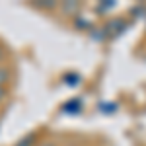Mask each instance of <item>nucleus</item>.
<instances>
[{"label": "nucleus", "mask_w": 146, "mask_h": 146, "mask_svg": "<svg viewBox=\"0 0 146 146\" xmlns=\"http://www.w3.org/2000/svg\"><path fill=\"white\" fill-rule=\"evenodd\" d=\"M33 6H37V8H47V10H51V8H56V2H45V0H37V2H33Z\"/></svg>", "instance_id": "obj_8"}, {"label": "nucleus", "mask_w": 146, "mask_h": 146, "mask_svg": "<svg viewBox=\"0 0 146 146\" xmlns=\"http://www.w3.org/2000/svg\"><path fill=\"white\" fill-rule=\"evenodd\" d=\"M37 146H56L55 142H41V144H37Z\"/></svg>", "instance_id": "obj_11"}, {"label": "nucleus", "mask_w": 146, "mask_h": 146, "mask_svg": "<svg viewBox=\"0 0 146 146\" xmlns=\"http://www.w3.org/2000/svg\"><path fill=\"white\" fill-rule=\"evenodd\" d=\"M62 111L68 113V115H76V113L82 111V101H80L78 98H74V100L66 101V103L62 105Z\"/></svg>", "instance_id": "obj_2"}, {"label": "nucleus", "mask_w": 146, "mask_h": 146, "mask_svg": "<svg viewBox=\"0 0 146 146\" xmlns=\"http://www.w3.org/2000/svg\"><path fill=\"white\" fill-rule=\"evenodd\" d=\"M4 96H6V90H4V88H0V101L4 100Z\"/></svg>", "instance_id": "obj_10"}, {"label": "nucleus", "mask_w": 146, "mask_h": 146, "mask_svg": "<svg viewBox=\"0 0 146 146\" xmlns=\"http://www.w3.org/2000/svg\"><path fill=\"white\" fill-rule=\"evenodd\" d=\"M10 80V70L6 66H0V88H4V84Z\"/></svg>", "instance_id": "obj_5"}, {"label": "nucleus", "mask_w": 146, "mask_h": 146, "mask_svg": "<svg viewBox=\"0 0 146 146\" xmlns=\"http://www.w3.org/2000/svg\"><path fill=\"white\" fill-rule=\"evenodd\" d=\"M62 80H64V84H66V86L76 88V86H80V82H82V76L76 74V72H66V74L62 76Z\"/></svg>", "instance_id": "obj_3"}, {"label": "nucleus", "mask_w": 146, "mask_h": 146, "mask_svg": "<svg viewBox=\"0 0 146 146\" xmlns=\"http://www.w3.org/2000/svg\"><path fill=\"white\" fill-rule=\"evenodd\" d=\"M68 146H74V144H68Z\"/></svg>", "instance_id": "obj_13"}, {"label": "nucleus", "mask_w": 146, "mask_h": 146, "mask_svg": "<svg viewBox=\"0 0 146 146\" xmlns=\"http://www.w3.org/2000/svg\"><path fill=\"white\" fill-rule=\"evenodd\" d=\"M80 4L78 2H68V4H62V10L66 12V14H74V12H78Z\"/></svg>", "instance_id": "obj_6"}, {"label": "nucleus", "mask_w": 146, "mask_h": 146, "mask_svg": "<svg viewBox=\"0 0 146 146\" xmlns=\"http://www.w3.org/2000/svg\"><path fill=\"white\" fill-rule=\"evenodd\" d=\"M100 111L101 113H105V115H111V113L117 111V103H109V101H101L100 103Z\"/></svg>", "instance_id": "obj_4"}, {"label": "nucleus", "mask_w": 146, "mask_h": 146, "mask_svg": "<svg viewBox=\"0 0 146 146\" xmlns=\"http://www.w3.org/2000/svg\"><path fill=\"white\" fill-rule=\"evenodd\" d=\"M16 146H33V136H25V138L20 140Z\"/></svg>", "instance_id": "obj_9"}, {"label": "nucleus", "mask_w": 146, "mask_h": 146, "mask_svg": "<svg viewBox=\"0 0 146 146\" xmlns=\"http://www.w3.org/2000/svg\"><path fill=\"white\" fill-rule=\"evenodd\" d=\"M127 29V23L125 20H111V22L105 25V37H117V35H121Z\"/></svg>", "instance_id": "obj_1"}, {"label": "nucleus", "mask_w": 146, "mask_h": 146, "mask_svg": "<svg viewBox=\"0 0 146 146\" xmlns=\"http://www.w3.org/2000/svg\"><path fill=\"white\" fill-rule=\"evenodd\" d=\"M0 58H2V49H0Z\"/></svg>", "instance_id": "obj_12"}, {"label": "nucleus", "mask_w": 146, "mask_h": 146, "mask_svg": "<svg viewBox=\"0 0 146 146\" xmlns=\"http://www.w3.org/2000/svg\"><path fill=\"white\" fill-rule=\"evenodd\" d=\"M76 20H74V27H78V29H86L88 25H90V22L88 20H84L82 16H74Z\"/></svg>", "instance_id": "obj_7"}]
</instances>
